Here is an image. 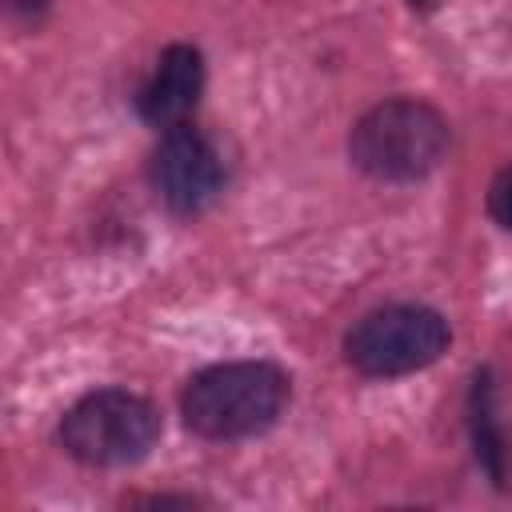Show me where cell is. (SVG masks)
Masks as SVG:
<instances>
[{
    "label": "cell",
    "mask_w": 512,
    "mask_h": 512,
    "mask_svg": "<svg viewBox=\"0 0 512 512\" xmlns=\"http://www.w3.org/2000/svg\"><path fill=\"white\" fill-rule=\"evenodd\" d=\"M160 440V412L148 396L128 388H96L80 396L60 420V444L88 468H124Z\"/></svg>",
    "instance_id": "3957f363"
},
{
    "label": "cell",
    "mask_w": 512,
    "mask_h": 512,
    "mask_svg": "<svg viewBox=\"0 0 512 512\" xmlns=\"http://www.w3.org/2000/svg\"><path fill=\"white\" fill-rule=\"evenodd\" d=\"M8 16L12 20H24V24H40L44 12H48V0H4Z\"/></svg>",
    "instance_id": "9c48e42d"
},
{
    "label": "cell",
    "mask_w": 512,
    "mask_h": 512,
    "mask_svg": "<svg viewBox=\"0 0 512 512\" xmlns=\"http://www.w3.org/2000/svg\"><path fill=\"white\" fill-rule=\"evenodd\" d=\"M204 96V56L192 44H168L148 80L136 92V112L140 120H148L152 128L168 132L180 124H192V112Z\"/></svg>",
    "instance_id": "8992f818"
},
{
    "label": "cell",
    "mask_w": 512,
    "mask_h": 512,
    "mask_svg": "<svg viewBox=\"0 0 512 512\" xmlns=\"http://www.w3.org/2000/svg\"><path fill=\"white\" fill-rule=\"evenodd\" d=\"M292 380L272 360L208 364L180 388V416L204 440H244L272 428L288 404Z\"/></svg>",
    "instance_id": "6da1fadb"
},
{
    "label": "cell",
    "mask_w": 512,
    "mask_h": 512,
    "mask_svg": "<svg viewBox=\"0 0 512 512\" xmlns=\"http://www.w3.org/2000/svg\"><path fill=\"white\" fill-rule=\"evenodd\" d=\"M488 212L496 224H504L512 232V164H504L496 176H492V188H488Z\"/></svg>",
    "instance_id": "ba28073f"
},
{
    "label": "cell",
    "mask_w": 512,
    "mask_h": 512,
    "mask_svg": "<svg viewBox=\"0 0 512 512\" xmlns=\"http://www.w3.org/2000/svg\"><path fill=\"white\" fill-rule=\"evenodd\" d=\"M152 188L156 196L176 212V216H196L204 212L208 204H216V196L224 192L228 184V168H224V156L216 152V144L192 128V124H180V128H168L160 132V144L152 152Z\"/></svg>",
    "instance_id": "5b68a950"
},
{
    "label": "cell",
    "mask_w": 512,
    "mask_h": 512,
    "mask_svg": "<svg viewBox=\"0 0 512 512\" xmlns=\"http://www.w3.org/2000/svg\"><path fill=\"white\" fill-rule=\"evenodd\" d=\"M408 4H412V8H436L440 0H408Z\"/></svg>",
    "instance_id": "30bf717a"
},
{
    "label": "cell",
    "mask_w": 512,
    "mask_h": 512,
    "mask_svg": "<svg viewBox=\"0 0 512 512\" xmlns=\"http://www.w3.org/2000/svg\"><path fill=\"white\" fill-rule=\"evenodd\" d=\"M448 152V120L416 96L372 104L348 132V160L384 184H412L436 172Z\"/></svg>",
    "instance_id": "7a4b0ae2"
},
{
    "label": "cell",
    "mask_w": 512,
    "mask_h": 512,
    "mask_svg": "<svg viewBox=\"0 0 512 512\" xmlns=\"http://www.w3.org/2000/svg\"><path fill=\"white\" fill-rule=\"evenodd\" d=\"M472 432H476V456L484 460L488 476L496 484H504V448H500V436H496L492 412H488V380H476V388H472Z\"/></svg>",
    "instance_id": "52a82bcc"
},
{
    "label": "cell",
    "mask_w": 512,
    "mask_h": 512,
    "mask_svg": "<svg viewBox=\"0 0 512 512\" xmlns=\"http://www.w3.org/2000/svg\"><path fill=\"white\" fill-rule=\"evenodd\" d=\"M452 328L428 304H384L364 312L344 332V360L360 376H408L448 352Z\"/></svg>",
    "instance_id": "277c9868"
}]
</instances>
